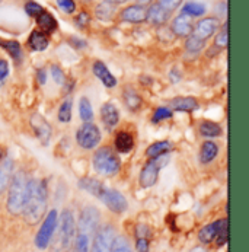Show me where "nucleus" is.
Segmentation results:
<instances>
[{
	"instance_id": "f257e3e1",
	"label": "nucleus",
	"mask_w": 249,
	"mask_h": 252,
	"mask_svg": "<svg viewBox=\"0 0 249 252\" xmlns=\"http://www.w3.org/2000/svg\"><path fill=\"white\" fill-rule=\"evenodd\" d=\"M47 201H48V191L45 181L28 180L25 203L22 207V215L27 223L36 224L47 212Z\"/></svg>"
},
{
	"instance_id": "f03ea898",
	"label": "nucleus",
	"mask_w": 249,
	"mask_h": 252,
	"mask_svg": "<svg viewBox=\"0 0 249 252\" xmlns=\"http://www.w3.org/2000/svg\"><path fill=\"white\" fill-rule=\"evenodd\" d=\"M76 221L69 209L62 212L60 219H57V226L51 238L50 252H70L74 241Z\"/></svg>"
},
{
	"instance_id": "7ed1b4c3",
	"label": "nucleus",
	"mask_w": 249,
	"mask_h": 252,
	"mask_svg": "<svg viewBox=\"0 0 249 252\" xmlns=\"http://www.w3.org/2000/svg\"><path fill=\"white\" fill-rule=\"evenodd\" d=\"M9 192H7V210L10 215L18 216L22 213V207L25 203L27 195V187H28V178L24 171H18L12 175V180L9 182Z\"/></svg>"
},
{
	"instance_id": "20e7f679",
	"label": "nucleus",
	"mask_w": 249,
	"mask_h": 252,
	"mask_svg": "<svg viewBox=\"0 0 249 252\" xmlns=\"http://www.w3.org/2000/svg\"><path fill=\"white\" fill-rule=\"evenodd\" d=\"M93 162V169L104 177H114L118 174L121 168V160L115 150L109 146H102L99 147L92 158Z\"/></svg>"
},
{
	"instance_id": "39448f33",
	"label": "nucleus",
	"mask_w": 249,
	"mask_h": 252,
	"mask_svg": "<svg viewBox=\"0 0 249 252\" xmlns=\"http://www.w3.org/2000/svg\"><path fill=\"white\" fill-rule=\"evenodd\" d=\"M101 139H102L101 130L92 121L83 123L76 133V142L82 149H86V150H92L98 147V144L101 143Z\"/></svg>"
},
{
	"instance_id": "423d86ee",
	"label": "nucleus",
	"mask_w": 249,
	"mask_h": 252,
	"mask_svg": "<svg viewBox=\"0 0 249 252\" xmlns=\"http://www.w3.org/2000/svg\"><path fill=\"white\" fill-rule=\"evenodd\" d=\"M168 158L166 155L163 156H159V158H152L147 160V163L143 166L142 172H140V177H139V181H140V185L143 188H150L153 187L156 182H157V178H159V171L168 163Z\"/></svg>"
},
{
	"instance_id": "0eeeda50",
	"label": "nucleus",
	"mask_w": 249,
	"mask_h": 252,
	"mask_svg": "<svg viewBox=\"0 0 249 252\" xmlns=\"http://www.w3.org/2000/svg\"><path fill=\"white\" fill-rule=\"evenodd\" d=\"M57 212L56 210H51L41 224L38 233L35 236V247L38 250H45L48 248L50 245V241L54 235V230H56V226H57Z\"/></svg>"
},
{
	"instance_id": "6e6552de",
	"label": "nucleus",
	"mask_w": 249,
	"mask_h": 252,
	"mask_svg": "<svg viewBox=\"0 0 249 252\" xmlns=\"http://www.w3.org/2000/svg\"><path fill=\"white\" fill-rule=\"evenodd\" d=\"M99 212L93 207V206H88L80 212V216L77 220V229L79 233L83 235H95V232L98 230V224H99Z\"/></svg>"
},
{
	"instance_id": "1a4fd4ad",
	"label": "nucleus",
	"mask_w": 249,
	"mask_h": 252,
	"mask_svg": "<svg viewBox=\"0 0 249 252\" xmlns=\"http://www.w3.org/2000/svg\"><path fill=\"white\" fill-rule=\"evenodd\" d=\"M99 200L115 215H121V213H124L128 209V203H127L125 197L120 191L112 189V188H107L105 187V189L99 195Z\"/></svg>"
},
{
	"instance_id": "9d476101",
	"label": "nucleus",
	"mask_w": 249,
	"mask_h": 252,
	"mask_svg": "<svg viewBox=\"0 0 249 252\" xmlns=\"http://www.w3.org/2000/svg\"><path fill=\"white\" fill-rule=\"evenodd\" d=\"M115 239V229L111 224H105L95 232L92 252H111L112 242Z\"/></svg>"
},
{
	"instance_id": "9b49d317",
	"label": "nucleus",
	"mask_w": 249,
	"mask_h": 252,
	"mask_svg": "<svg viewBox=\"0 0 249 252\" xmlns=\"http://www.w3.org/2000/svg\"><path fill=\"white\" fill-rule=\"evenodd\" d=\"M30 123H31V127L35 133L36 139L41 142V144L48 146L50 140H51V134H53V128H51L50 123L39 114H32Z\"/></svg>"
},
{
	"instance_id": "f8f14e48",
	"label": "nucleus",
	"mask_w": 249,
	"mask_h": 252,
	"mask_svg": "<svg viewBox=\"0 0 249 252\" xmlns=\"http://www.w3.org/2000/svg\"><path fill=\"white\" fill-rule=\"evenodd\" d=\"M218 28H220V21L214 16H207V18L200 19L195 24L192 34L204 39V41H207L209 38H212L218 31Z\"/></svg>"
},
{
	"instance_id": "ddd939ff",
	"label": "nucleus",
	"mask_w": 249,
	"mask_h": 252,
	"mask_svg": "<svg viewBox=\"0 0 249 252\" xmlns=\"http://www.w3.org/2000/svg\"><path fill=\"white\" fill-rule=\"evenodd\" d=\"M171 31L175 36L179 38H187L192 34L194 31V24H192V18H189L185 13H179L178 16H175V19L171 24Z\"/></svg>"
},
{
	"instance_id": "4468645a",
	"label": "nucleus",
	"mask_w": 249,
	"mask_h": 252,
	"mask_svg": "<svg viewBox=\"0 0 249 252\" xmlns=\"http://www.w3.org/2000/svg\"><path fill=\"white\" fill-rule=\"evenodd\" d=\"M146 10L144 4H130L120 12V19L128 24H142L146 21Z\"/></svg>"
},
{
	"instance_id": "2eb2a0df",
	"label": "nucleus",
	"mask_w": 249,
	"mask_h": 252,
	"mask_svg": "<svg viewBox=\"0 0 249 252\" xmlns=\"http://www.w3.org/2000/svg\"><path fill=\"white\" fill-rule=\"evenodd\" d=\"M171 12H168L166 9H163L157 1L152 3L147 10H146V21L155 27H162L168 22Z\"/></svg>"
},
{
	"instance_id": "dca6fc26",
	"label": "nucleus",
	"mask_w": 249,
	"mask_h": 252,
	"mask_svg": "<svg viewBox=\"0 0 249 252\" xmlns=\"http://www.w3.org/2000/svg\"><path fill=\"white\" fill-rule=\"evenodd\" d=\"M101 120H102L105 128L111 131L120 123V111L114 104L107 102L101 107Z\"/></svg>"
},
{
	"instance_id": "f3484780",
	"label": "nucleus",
	"mask_w": 249,
	"mask_h": 252,
	"mask_svg": "<svg viewBox=\"0 0 249 252\" xmlns=\"http://www.w3.org/2000/svg\"><path fill=\"white\" fill-rule=\"evenodd\" d=\"M35 19H36V25H38L39 31H42V32H44V34H47V35L54 34V32L57 31V28H59L57 19L54 18V15H53V13H50V12H47L45 9H44V10L36 16Z\"/></svg>"
},
{
	"instance_id": "a211bd4d",
	"label": "nucleus",
	"mask_w": 249,
	"mask_h": 252,
	"mask_svg": "<svg viewBox=\"0 0 249 252\" xmlns=\"http://www.w3.org/2000/svg\"><path fill=\"white\" fill-rule=\"evenodd\" d=\"M92 70H93V74L104 83V86L107 88H114L117 86V79L112 73L109 72V69L107 67V64L101 60H96L92 66Z\"/></svg>"
},
{
	"instance_id": "6ab92c4d",
	"label": "nucleus",
	"mask_w": 249,
	"mask_h": 252,
	"mask_svg": "<svg viewBox=\"0 0 249 252\" xmlns=\"http://www.w3.org/2000/svg\"><path fill=\"white\" fill-rule=\"evenodd\" d=\"M169 108L179 112H192L198 108V101L192 96H178L171 99Z\"/></svg>"
},
{
	"instance_id": "aec40b11",
	"label": "nucleus",
	"mask_w": 249,
	"mask_h": 252,
	"mask_svg": "<svg viewBox=\"0 0 249 252\" xmlns=\"http://www.w3.org/2000/svg\"><path fill=\"white\" fill-rule=\"evenodd\" d=\"M13 169H15V163L10 158L0 159V194L7 188L13 175Z\"/></svg>"
},
{
	"instance_id": "412c9836",
	"label": "nucleus",
	"mask_w": 249,
	"mask_h": 252,
	"mask_svg": "<svg viewBox=\"0 0 249 252\" xmlns=\"http://www.w3.org/2000/svg\"><path fill=\"white\" fill-rule=\"evenodd\" d=\"M224 221H226V219H220V220H216L213 223L204 226L198 232V239L203 244H212L214 239H216V236H217V233H218V230H220V227L223 226Z\"/></svg>"
},
{
	"instance_id": "4be33fe9",
	"label": "nucleus",
	"mask_w": 249,
	"mask_h": 252,
	"mask_svg": "<svg viewBox=\"0 0 249 252\" xmlns=\"http://www.w3.org/2000/svg\"><path fill=\"white\" fill-rule=\"evenodd\" d=\"M114 146L118 153H130L134 147V137L128 131H118L114 140Z\"/></svg>"
},
{
	"instance_id": "5701e85b",
	"label": "nucleus",
	"mask_w": 249,
	"mask_h": 252,
	"mask_svg": "<svg viewBox=\"0 0 249 252\" xmlns=\"http://www.w3.org/2000/svg\"><path fill=\"white\" fill-rule=\"evenodd\" d=\"M79 187H80L83 191L92 194V195L96 197V198H99V195H101L102 191L105 189V185H104L101 181L96 180V178H92V177H85V178L79 180Z\"/></svg>"
},
{
	"instance_id": "b1692460",
	"label": "nucleus",
	"mask_w": 249,
	"mask_h": 252,
	"mask_svg": "<svg viewBox=\"0 0 249 252\" xmlns=\"http://www.w3.org/2000/svg\"><path fill=\"white\" fill-rule=\"evenodd\" d=\"M123 99H124V104L125 107L130 109V111H139L142 108L143 99L142 96L137 94V91L131 86H127L123 92Z\"/></svg>"
},
{
	"instance_id": "393cba45",
	"label": "nucleus",
	"mask_w": 249,
	"mask_h": 252,
	"mask_svg": "<svg viewBox=\"0 0 249 252\" xmlns=\"http://www.w3.org/2000/svg\"><path fill=\"white\" fill-rule=\"evenodd\" d=\"M48 44H50L48 35L39 30H34L31 32V35L28 36V45L32 51H44V50H47Z\"/></svg>"
},
{
	"instance_id": "a878e982",
	"label": "nucleus",
	"mask_w": 249,
	"mask_h": 252,
	"mask_svg": "<svg viewBox=\"0 0 249 252\" xmlns=\"http://www.w3.org/2000/svg\"><path fill=\"white\" fill-rule=\"evenodd\" d=\"M218 155V146L217 143H214L212 140H207L201 144V149H200V162L207 165L210 162H213L214 159L217 158Z\"/></svg>"
},
{
	"instance_id": "bb28decb",
	"label": "nucleus",
	"mask_w": 249,
	"mask_h": 252,
	"mask_svg": "<svg viewBox=\"0 0 249 252\" xmlns=\"http://www.w3.org/2000/svg\"><path fill=\"white\" fill-rule=\"evenodd\" d=\"M115 13H117L115 4H111V3H108V1H102V3H99V4L95 7V16H96L99 21H102V22H109V21H112L114 16H115Z\"/></svg>"
},
{
	"instance_id": "cd10ccee",
	"label": "nucleus",
	"mask_w": 249,
	"mask_h": 252,
	"mask_svg": "<svg viewBox=\"0 0 249 252\" xmlns=\"http://www.w3.org/2000/svg\"><path fill=\"white\" fill-rule=\"evenodd\" d=\"M172 149V143L168 142V140H162V142H156V143L150 144L146 150V156L149 159L152 158H159V156H163V155H168Z\"/></svg>"
},
{
	"instance_id": "c85d7f7f",
	"label": "nucleus",
	"mask_w": 249,
	"mask_h": 252,
	"mask_svg": "<svg viewBox=\"0 0 249 252\" xmlns=\"http://www.w3.org/2000/svg\"><path fill=\"white\" fill-rule=\"evenodd\" d=\"M200 133L206 139H216V137H220L221 136L223 130H221V127L217 123L204 120V121L200 123Z\"/></svg>"
},
{
	"instance_id": "c756f323",
	"label": "nucleus",
	"mask_w": 249,
	"mask_h": 252,
	"mask_svg": "<svg viewBox=\"0 0 249 252\" xmlns=\"http://www.w3.org/2000/svg\"><path fill=\"white\" fill-rule=\"evenodd\" d=\"M0 47L7 51V54L15 60L21 62L22 60V47L18 41L15 39H1L0 38Z\"/></svg>"
},
{
	"instance_id": "7c9ffc66",
	"label": "nucleus",
	"mask_w": 249,
	"mask_h": 252,
	"mask_svg": "<svg viewBox=\"0 0 249 252\" xmlns=\"http://www.w3.org/2000/svg\"><path fill=\"white\" fill-rule=\"evenodd\" d=\"M182 13L188 15L189 18H198L206 13V6L198 1H188L182 6Z\"/></svg>"
},
{
	"instance_id": "2f4dec72",
	"label": "nucleus",
	"mask_w": 249,
	"mask_h": 252,
	"mask_svg": "<svg viewBox=\"0 0 249 252\" xmlns=\"http://www.w3.org/2000/svg\"><path fill=\"white\" fill-rule=\"evenodd\" d=\"M79 114L83 123H89L93 120V108H92L91 101L86 96H82L79 101Z\"/></svg>"
},
{
	"instance_id": "473e14b6",
	"label": "nucleus",
	"mask_w": 249,
	"mask_h": 252,
	"mask_svg": "<svg viewBox=\"0 0 249 252\" xmlns=\"http://www.w3.org/2000/svg\"><path fill=\"white\" fill-rule=\"evenodd\" d=\"M204 47H206V41L194 34L187 36V39H185V48L189 53H200Z\"/></svg>"
},
{
	"instance_id": "72a5a7b5",
	"label": "nucleus",
	"mask_w": 249,
	"mask_h": 252,
	"mask_svg": "<svg viewBox=\"0 0 249 252\" xmlns=\"http://www.w3.org/2000/svg\"><path fill=\"white\" fill-rule=\"evenodd\" d=\"M71 108H73V102L70 98L64 99L63 104L59 108V121L60 123H69L71 120Z\"/></svg>"
},
{
	"instance_id": "f704fd0d",
	"label": "nucleus",
	"mask_w": 249,
	"mask_h": 252,
	"mask_svg": "<svg viewBox=\"0 0 249 252\" xmlns=\"http://www.w3.org/2000/svg\"><path fill=\"white\" fill-rule=\"evenodd\" d=\"M111 252H133L130 242L127 241V238L124 236H115L114 242H112V250Z\"/></svg>"
},
{
	"instance_id": "c9c22d12",
	"label": "nucleus",
	"mask_w": 249,
	"mask_h": 252,
	"mask_svg": "<svg viewBox=\"0 0 249 252\" xmlns=\"http://www.w3.org/2000/svg\"><path fill=\"white\" fill-rule=\"evenodd\" d=\"M73 252H89V236L79 233L74 241Z\"/></svg>"
},
{
	"instance_id": "e433bc0d",
	"label": "nucleus",
	"mask_w": 249,
	"mask_h": 252,
	"mask_svg": "<svg viewBox=\"0 0 249 252\" xmlns=\"http://www.w3.org/2000/svg\"><path fill=\"white\" fill-rule=\"evenodd\" d=\"M168 118H172V109L168 108V107H159V108L155 109L153 112V117H152V123H160V121H165Z\"/></svg>"
},
{
	"instance_id": "4c0bfd02",
	"label": "nucleus",
	"mask_w": 249,
	"mask_h": 252,
	"mask_svg": "<svg viewBox=\"0 0 249 252\" xmlns=\"http://www.w3.org/2000/svg\"><path fill=\"white\" fill-rule=\"evenodd\" d=\"M214 45H216L218 50H223V48L227 47V21H226V24L221 27L220 32H218V34L216 35V38H214Z\"/></svg>"
},
{
	"instance_id": "58836bf2",
	"label": "nucleus",
	"mask_w": 249,
	"mask_h": 252,
	"mask_svg": "<svg viewBox=\"0 0 249 252\" xmlns=\"http://www.w3.org/2000/svg\"><path fill=\"white\" fill-rule=\"evenodd\" d=\"M44 10V7L39 4V3H36V1H27L25 3V12L28 13V16H31V18H36L41 12Z\"/></svg>"
},
{
	"instance_id": "ea45409f",
	"label": "nucleus",
	"mask_w": 249,
	"mask_h": 252,
	"mask_svg": "<svg viewBox=\"0 0 249 252\" xmlns=\"http://www.w3.org/2000/svg\"><path fill=\"white\" fill-rule=\"evenodd\" d=\"M56 3H57L59 9L67 15L74 13V10H76V1L74 0H56Z\"/></svg>"
},
{
	"instance_id": "a19ab883",
	"label": "nucleus",
	"mask_w": 249,
	"mask_h": 252,
	"mask_svg": "<svg viewBox=\"0 0 249 252\" xmlns=\"http://www.w3.org/2000/svg\"><path fill=\"white\" fill-rule=\"evenodd\" d=\"M74 24L80 28L85 30L89 24H91V15L88 12H80L76 18H74Z\"/></svg>"
},
{
	"instance_id": "79ce46f5",
	"label": "nucleus",
	"mask_w": 249,
	"mask_h": 252,
	"mask_svg": "<svg viewBox=\"0 0 249 252\" xmlns=\"http://www.w3.org/2000/svg\"><path fill=\"white\" fill-rule=\"evenodd\" d=\"M214 241H216L217 247H223L224 244H227V220L220 227V230H218V233H217Z\"/></svg>"
},
{
	"instance_id": "37998d69",
	"label": "nucleus",
	"mask_w": 249,
	"mask_h": 252,
	"mask_svg": "<svg viewBox=\"0 0 249 252\" xmlns=\"http://www.w3.org/2000/svg\"><path fill=\"white\" fill-rule=\"evenodd\" d=\"M157 3L163 7V9H166L168 12H174V10H177L179 6L182 4V0H157Z\"/></svg>"
},
{
	"instance_id": "c03bdc74",
	"label": "nucleus",
	"mask_w": 249,
	"mask_h": 252,
	"mask_svg": "<svg viewBox=\"0 0 249 252\" xmlns=\"http://www.w3.org/2000/svg\"><path fill=\"white\" fill-rule=\"evenodd\" d=\"M51 77L54 79V82L57 83V85H63L64 82H66V79H64V73L63 70L59 67V66H51Z\"/></svg>"
},
{
	"instance_id": "a18cd8bd",
	"label": "nucleus",
	"mask_w": 249,
	"mask_h": 252,
	"mask_svg": "<svg viewBox=\"0 0 249 252\" xmlns=\"http://www.w3.org/2000/svg\"><path fill=\"white\" fill-rule=\"evenodd\" d=\"M136 250L137 252H149V238H137Z\"/></svg>"
},
{
	"instance_id": "49530a36",
	"label": "nucleus",
	"mask_w": 249,
	"mask_h": 252,
	"mask_svg": "<svg viewBox=\"0 0 249 252\" xmlns=\"http://www.w3.org/2000/svg\"><path fill=\"white\" fill-rule=\"evenodd\" d=\"M7 74H9V64H7L6 60L0 59V82H1L3 79H6Z\"/></svg>"
},
{
	"instance_id": "de8ad7c7",
	"label": "nucleus",
	"mask_w": 249,
	"mask_h": 252,
	"mask_svg": "<svg viewBox=\"0 0 249 252\" xmlns=\"http://www.w3.org/2000/svg\"><path fill=\"white\" fill-rule=\"evenodd\" d=\"M169 77H171V82H172V83H177V82L181 80V72H179L177 67H174V69L169 72Z\"/></svg>"
},
{
	"instance_id": "09e8293b",
	"label": "nucleus",
	"mask_w": 249,
	"mask_h": 252,
	"mask_svg": "<svg viewBox=\"0 0 249 252\" xmlns=\"http://www.w3.org/2000/svg\"><path fill=\"white\" fill-rule=\"evenodd\" d=\"M36 79H38L39 85H44L45 80H47V72H45L44 69H39V70L36 72Z\"/></svg>"
},
{
	"instance_id": "8fccbe9b",
	"label": "nucleus",
	"mask_w": 249,
	"mask_h": 252,
	"mask_svg": "<svg viewBox=\"0 0 249 252\" xmlns=\"http://www.w3.org/2000/svg\"><path fill=\"white\" fill-rule=\"evenodd\" d=\"M104 1H108V3H111V4H121V3H125V1H128V0H104Z\"/></svg>"
},
{
	"instance_id": "3c124183",
	"label": "nucleus",
	"mask_w": 249,
	"mask_h": 252,
	"mask_svg": "<svg viewBox=\"0 0 249 252\" xmlns=\"http://www.w3.org/2000/svg\"><path fill=\"white\" fill-rule=\"evenodd\" d=\"M137 1H139V4H144V6H146V4L150 3L152 0H137Z\"/></svg>"
},
{
	"instance_id": "603ef678",
	"label": "nucleus",
	"mask_w": 249,
	"mask_h": 252,
	"mask_svg": "<svg viewBox=\"0 0 249 252\" xmlns=\"http://www.w3.org/2000/svg\"><path fill=\"white\" fill-rule=\"evenodd\" d=\"M3 158H4V156H3V150L0 149V159H3Z\"/></svg>"
}]
</instances>
